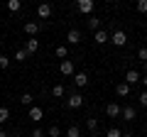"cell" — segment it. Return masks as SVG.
<instances>
[{
    "label": "cell",
    "instance_id": "3957f363",
    "mask_svg": "<svg viewBox=\"0 0 147 137\" xmlns=\"http://www.w3.org/2000/svg\"><path fill=\"white\" fill-rule=\"evenodd\" d=\"M93 7H96L93 0H79V3H76V10H79L81 15H91V12H93Z\"/></svg>",
    "mask_w": 147,
    "mask_h": 137
},
{
    "label": "cell",
    "instance_id": "484cf974",
    "mask_svg": "<svg viewBox=\"0 0 147 137\" xmlns=\"http://www.w3.org/2000/svg\"><path fill=\"white\" fill-rule=\"evenodd\" d=\"M135 7H137V12H142V15H145V12H147V0H137Z\"/></svg>",
    "mask_w": 147,
    "mask_h": 137
},
{
    "label": "cell",
    "instance_id": "d6a6232c",
    "mask_svg": "<svg viewBox=\"0 0 147 137\" xmlns=\"http://www.w3.org/2000/svg\"><path fill=\"white\" fill-rule=\"evenodd\" d=\"M0 137H10V135H7V132H5V130H0Z\"/></svg>",
    "mask_w": 147,
    "mask_h": 137
},
{
    "label": "cell",
    "instance_id": "6da1fadb",
    "mask_svg": "<svg viewBox=\"0 0 147 137\" xmlns=\"http://www.w3.org/2000/svg\"><path fill=\"white\" fill-rule=\"evenodd\" d=\"M110 44H115V47H125V44H127V34L123 30H115L113 34H110Z\"/></svg>",
    "mask_w": 147,
    "mask_h": 137
},
{
    "label": "cell",
    "instance_id": "5bb4252c",
    "mask_svg": "<svg viewBox=\"0 0 147 137\" xmlns=\"http://www.w3.org/2000/svg\"><path fill=\"white\" fill-rule=\"evenodd\" d=\"M66 42H69V44H79V42H81V32H79V30H69Z\"/></svg>",
    "mask_w": 147,
    "mask_h": 137
},
{
    "label": "cell",
    "instance_id": "2e32d148",
    "mask_svg": "<svg viewBox=\"0 0 147 137\" xmlns=\"http://www.w3.org/2000/svg\"><path fill=\"white\" fill-rule=\"evenodd\" d=\"M52 95H54V98H64V95H66V88H64L61 83H57V86L52 88Z\"/></svg>",
    "mask_w": 147,
    "mask_h": 137
},
{
    "label": "cell",
    "instance_id": "7c38bea8",
    "mask_svg": "<svg viewBox=\"0 0 147 137\" xmlns=\"http://www.w3.org/2000/svg\"><path fill=\"white\" fill-rule=\"evenodd\" d=\"M37 15L42 17V20H47V17H52V5H49V3H42V5L37 7Z\"/></svg>",
    "mask_w": 147,
    "mask_h": 137
},
{
    "label": "cell",
    "instance_id": "836d02e7",
    "mask_svg": "<svg viewBox=\"0 0 147 137\" xmlns=\"http://www.w3.org/2000/svg\"><path fill=\"white\" fill-rule=\"evenodd\" d=\"M123 137H135V135H132V132H123Z\"/></svg>",
    "mask_w": 147,
    "mask_h": 137
},
{
    "label": "cell",
    "instance_id": "4fadbf2b",
    "mask_svg": "<svg viewBox=\"0 0 147 137\" xmlns=\"http://www.w3.org/2000/svg\"><path fill=\"white\" fill-rule=\"evenodd\" d=\"M130 91H132V88H130V86L125 83V81H120V83L115 86V93L120 95V98H125V95H130Z\"/></svg>",
    "mask_w": 147,
    "mask_h": 137
},
{
    "label": "cell",
    "instance_id": "d590c367",
    "mask_svg": "<svg viewBox=\"0 0 147 137\" xmlns=\"http://www.w3.org/2000/svg\"><path fill=\"white\" fill-rule=\"evenodd\" d=\"M145 132H147V122H145Z\"/></svg>",
    "mask_w": 147,
    "mask_h": 137
},
{
    "label": "cell",
    "instance_id": "f1b7e54d",
    "mask_svg": "<svg viewBox=\"0 0 147 137\" xmlns=\"http://www.w3.org/2000/svg\"><path fill=\"white\" fill-rule=\"evenodd\" d=\"M137 100H140V105H142V108H147V91H142Z\"/></svg>",
    "mask_w": 147,
    "mask_h": 137
},
{
    "label": "cell",
    "instance_id": "7a4b0ae2",
    "mask_svg": "<svg viewBox=\"0 0 147 137\" xmlns=\"http://www.w3.org/2000/svg\"><path fill=\"white\" fill-rule=\"evenodd\" d=\"M66 105L74 108V110H76V108H81V105H84V95H81L79 91H74V93L66 98Z\"/></svg>",
    "mask_w": 147,
    "mask_h": 137
},
{
    "label": "cell",
    "instance_id": "ffe728a7",
    "mask_svg": "<svg viewBox=\"0 0 147 137\" xmlns=\"http://www.w3.org/2000/svg\"><path fill=\"white\" fill-rule=\"evenodd\" d=\"M27 59H30V54H27L25 49H17V52H15V61H22V64H25Z\"/></svg>",
    "mask_w": 147,
    "mask_h": 137
},
{
    "label": "cell",
    "instance_id": "9c48e42d",
    "mask_svg": "<svg viewBox=\"0 0 147 137\" xmlns=\"http://www.w3.org/2000/svg\"><path fill=\"white\" fill-rule=\"evenodd\" d=\"M120 115H123V120L132 122V120H135V118H137V110H135V108H132V105H125V108H123V110H120Z\"/></svg>",
    "mask_w": 147,
    "mask_h": 137
},
{
    "label": "cell",
    "instance_id": "d4e9b609",
    "mask_svg": "<svg viewBox=\"0 0 147 137\" xmlns=\"http://www.w3.org/2000/svg\"><path fill=\"white\" fill-rule=\"evenodd\" d=\"M47 137H61V130H59V125H52L47 130Z\"/></svg>",
    "mask_w": 147,
    "mask_h": 137
},
{
    "label": "cell",
    "instance_id": "4316f807",
    "mask_svg": "<svg viewBox=\"0 0 147 137\" xmlns=\"http://www.w3.org/2000/svg\"><path fill=\"white\" fill-rule=\"evenodd\" d=\"M105 137H123V132L118 130V127H110V130L105 132Z\"/></svg>",
    "mask_w": 147,
    "mask_h": 137
},
{
    "label": "cell",
    "instance_id": "1f68e13d",
    "mask_svg": "<svg viewBox=\"0 0 147 137\" xmlns=\"http://www.w3.org/2000/svg\"><path fill=\"white\" fill-rule=\"evenodd\" d=\"M140 81H142V86L147 88V74H145V76H140Z\"/></svg>",
    "mask_w": 147,
    "mask_h": 137
},
{
    "label": "cell",
    "instance_id": "9a60e30c",
    "mask_svg": "<svg viewBox=\"0 0 147 137\" xmlns=\"http://www.w3.org/2000/svg\"><path fill=\"white\" fill-rule=\"evenodd\" d=\"M37 49H39V42H37V39H27V47H25V52H27V54H34Z\"/></svg>",
    "mask_w": 147,
    "mask_h": 137
},
{
    "label": "cell",
    "instance_id": "44dd1931",
    "mask_svg": "<svg viewBox=\"0 0 147 137\" xmlns=\"http://www.w3.org/2000/svg\"><path fill=\"white\" fill-rule=\"evenodd\" d=\"M66 137H81V127H79V125H71V127L66 130Z\"/></svg>",
    "mask_w": 147,
    "mask_h": 137
},
{
    "label": "cell",
    "instance_id": "4dcf8cb0",
    "mask_svg": "<svg viewBox=\"0 0 147 137\" xmlns=\"http://www.w3.org/2000/svg\"><path fill=\"white\" fill-rule=\"evenodd\" d=\"M137 59H142V61H147V49H145V47H142L140 52H137Z\"/></svg>",
    "mask_w": 147,
    "mask_h": 137
},
{
    "label": "cell",
    "instance_id": "ba28073f",
    "mask_svg": "<svg viewBox=\"0 0 147 137\" xmlns=\"http://www.w3.org/2000/svg\"><path fill=\"white\" fill-rule=\"evenodd\" d=\"M93 42L96 44H108L110 42V34L105 30H98V32H93Z\"/></svg>",
    "mask_w": 147,
    "mask_h": 137
},
{
    "label": "cell",
    "instance_id": "e575fe53",
    "mask_svg": "<svg viewBox=\"0 0 147 137\" xmlns=\"http://www.w3.org/2000/svg\"><path fill=\"white\" fill-rule=\"evenodd\" d=\"M145 74H147V61H145Z\"/></svg>",
    "mask_w": 147,
    "mask_h": 137
},
{
    "label": "cell",
    "instance_id": "52a82bcc",
    "mask_svg": "<svg viewBox=\"0 0 147 137\" xmlns=\"http://www.w3.org/2000/svg\"><path fill=\"white\" fill-rule=\"evenodd\" d=\"M27 115H30V120H32V122H39V120H42V118H44V110H42V108H39V105H32Z\"/></svg>",
    "mask_w": 147,
    "mask_h": 137
},
{
    "label": "cell",
    "instance_id": "ac0fdd59",
    "mask_svg": "<svg viewBox=\"0 0 147 137\" xmlns=\"http://www.w3.org/2000/svg\"><path fill=\"white\" fill-rule=\"evenodd\" d=\"M32 100H34V95H32V93H22L20 95V103H22V105H27V108H32Z\"/></svg>",
    "mask_w": 147,
    "mask_h": 137
},
{
    "label": "cell",
    "instance_id": "8fae6325",
    "mask_svg": "<svg viewBox=\"0 0 147 137\" xmlns=\"http://www.w3.org/2000/svg\"><path fill=\"white\" fill-rule=\"evenodd\" d=\"M120 110L123 108L118 105V103H108V105H105V115L108 118H120Z\"/></svg>",
    "mask_w": 147,
    "mask_h": 137
},
{
    "label": "cell",
    "instance_id": "5b68a950",
    "mask_svg": "<svg viewBox=\"0 0 147 137\" xmlns=\"http://www.w3.org/2000/svg\"><path fill=\"white\" fill-rule=\"evenodd\" d=\"M74 83H76V88H86V86H88V74H86V71L74 74Z\"/></svg>",
    "mask_w": 147,
    "mask_h": 137
},
{
    "label": "cell",
    "instance_id": "f546056e",
    "mask_svg": "<svg viewBox=\"0 0 147 137\" xmlns=\"http://www.w3.org/2000/svg\"><path fill=\"white\" fill-rule=\"evenodd\" d=\"M30 137H44V130L42 127H34V130H32V135Z\"/></svg>",
    "mask_w": 147,
    "mask_h": 137
},
{
    "label": "cell",
    "instance_id": "e0dca14e",
    "mask_svg": "<svg viewBox=\"0 0 147 137\" xmlns=\"http://www.w3.org/2000/svg\"><path fill=\"white\" fill-rule=\"evenodd\" d=\"M88 27H91V30H93V32H98V30H100V17L91 15V17H88Z\"/></svg>",
    "mask_w": 147,
    "mask_h": 137
},
{
    "label": "cell",
    "instance_id": "603a6c76",
    "mask_svg": "<svg viewBox=\"0 0 147 137\" xmlns=\"http://www.w3.org/2000/svg\"><path fill=\"white\" fill-rule=\"evenodd\" d=\"M86 127H88L91 132H96L98 130V118H88V120H86Z\"/></svg>",
    "mask_w": 147,
    "mask_h": 137
},
{
    "label": "cell",
    "instance_id": "8992f818",
    "mask_svg": "<svg viewBox=\"0 0 147 137\" xmlns=\"http://www.w3.org/2000/svg\"><path fill=\"white\" fill-rule=\"evenodd\" d=\"M59 71H61V76H74V61L71 59H64L59 64Z\"/></svg>",
    "mask_w": 147,
    "mask_h": 137
},
{
    "label": "cell",
    "instance_id": "cb8c5ba5",
    "mask_svg": "<svg viewBox=\"0 0 147 137\" xmlns=\"http://www.w3.org/2000/svg\"><path fill=\"white\" fill-rule=\"evenodd\" d=\"M7 120H10V110L7 108H0V125H5Z\"/></svg>",
    "mask_w": 147,
    "mask_h": 137
},
{
    "label": "cell",
    "instance_id": "83f0119b",
    "mask_svg": "<svg viewBox=\"0 0 147 137\" xmlns=\"http://www.w3.org/2000/svg\"><path fill=\"white\" fill-rule=\"evenodd\" d=\"M10 66V59L5 56V54H0V71H3V68H7Z\"/></svg>",
    "mask_w": 147,
    "mask_h": 137
},
{
    "label": "cell",
    "instance_id": "d6986e66",
    "mask_svg": "<svg viewBox=\"0 0 147 137\" xmlns=\"http://www.w3.org/2000/svg\"><path fill=\"white\" fill-rule=\"evenodd\" d=\"M57 56L61 59V61L69 56V47H66V44H59V47H57Z\"/></svg>",
    "mask_w": 147,
    "mask_h": 137
},
{
    "label": "cell",
    "instance_id": "7402d4cb",
    "mask_svg": "<svg viewBox=\"0 0 147 137\" xmlns=\"http://www.w3.org/2000/svg\"><path fill=\"white\" fill-rule=\"evenodd\" d=\"M20 7H22L20 0H7V10H10V12H17Z\"/></svg>",
    "mask_w": 147,
    "mask_h": 137
},
{
    "label": "cell",
    "instance_id": "30bf717a",
    "mask_svg": "<svg viewBox=\"0 0 147 137\" xmlns=\"http://www.w3.org/2000/svg\"><path fill=\"white\" fill-rule=\"evenodd\" d=\"M39 30H42V22H25V34H30V37H34Z\"/></svg>",
    "mask_w": 147,
    "mask_h": 137
},
{
    "label": "cell",
    "instance_id": "277c9868",
    "mask_svg": "<svg viewBox=\"0 0 147 137\" xmlns=\"http://www.w3.org/2000/svg\"><path fill=\"white\" fill-rule=\"evenodd\" d=\"M123 81H125V83H127V86L132 88L135 83H140V71H135V68H130V71H125V79H123Z\"/></svg>",
    "mask_w": 147,
    "mask_h": 137
}]
</instances>
